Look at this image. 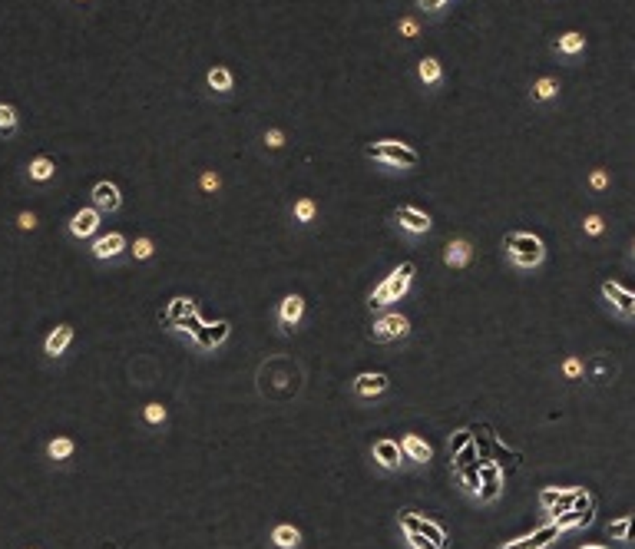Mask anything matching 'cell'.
Returning a JSON list of instances; mask_svg holds the SVG:
<instances>
[{"label":"cell","mask_w":635,"mask_h":549,"mask_svg":"<svg viewBox=\"0 0 635 549\" xmlns=\"http://www.w3.org/2000/svg\"><path fill=\"white\" fill-rule=\"evenodd\" d=\"M553 50H556V53H566V57H576V53H582V50H586V37H582V33H562L560 40H556V44H553Z\"/></svg>","instance_id":"obj_17"},{"label":"cell","mask_w":635,"mask_h":549,"mask_svg":"<svg viewBox=\"0 0 635 549\" xmlns=\"http://www.w3.org/2000/svg\"><path fill=\"white\" fill-rule=\"evenodd\" d=\"M133 255H136V258H149V255H152V242H149V238H139L136 245H133Z\"/></svg>","instance_id":"obj_36"},{"label":"cell","mask_w":635,"mask_h":549,"mask_svg":"<svg viewBox=\"0 0 635 549\" xmlns=\"http://www.w3.org/2000/svg\"><path fill=\"white\" fill-rule=\"evenodd\" d=\"M374 460L380 467L394 470V467H401V460H404V450H401V444H394V440H378L374 444Z\"/></svg>","instance_id":"obj_10"},{"label":"cell","mask_w":635,"mask_h":549,"mask_svg":"<svg viewBox=\"0 0 635 549\" xmlns=\"http://www.w3.org/2000/svg\"><path fill=\"white\" fill-rule=\"evenodd\" d=\"M407 331L410 325L404 314H387V318H380L374 325V341H394V338H404Z\"/></svg>","instance_id":"obj_5"},{"label":"cell","mask_w":635,"mask_h":549,"mask_svg":"<svg viewBox=\"0 0 635 549\" xmlns=\"http://www.w3.org/2000/svg\"><path fill=\"white\" fill-rule=\"evenodd\" d=\"M417 73H421V80H423V83H437V80H440V63H437V60H430V57H427V60H421Z\"/></svg>","instance_id":"obj_27"},{"label":"cell","mask_w":635,"mask_h":549,"mask_svg":"<svg viewBox=\"0 0 635 549\" xmlns=\"http://www.w3.org/2000/svg\"><path fill=\"white\" fill-rule=\"evenodd\" d=\"M354 390H358L361 397H374L380 390H387V377H384V374H361V377L354 381Z\"/></svg>","instance_id":"obj_15"},{"label":"cell","mask_w":635,"mask_h":549,"mask_svg":"<svg viewBox=\"0 0 635 549\" xmlns=\"http://www.w3.org/2000/svg\"><path fill=\"white\" fill-rule=\"evenodd\" d=\"M463 447H470V433H467V431L454 433V437H450V453H460Z\"/></svg>","instance_id":"obj_34"},{"label":"cell","mask_w":635,"mask_h":549,"mask_svg":"<svg viewBox=\"0 0 635 549\" xmlns=\"http://www.w3.org/2000/svg\"><path fill=\"white\" fill-rule=\"evenodd\" d=\"M401 526H404L407 533H423V536H427V539H430V543H434L437 549H443V546H447V533L440 530L437 523L421 520V516H414L410 510H407V513H401Z\"/></svg>","instance_id":"obj_3"},{"label":"cell","mask_w":635,"mask_h":549,"mask_svg":"<svg viewBox=\"0 0 635 549\" xmlns=\"http://www.w3.org/2000/svg\"><path fill=\"white\" fill-rule=\"evenodd\" d=\"M397 222L404 225L407 232H414V235H423V232H430V215H423L421 208H410V206H401L397 212Z\"/></svg>","instance_id":"obj_6"},{"label":"cell","mask_w":635,"mask_h":549,"mask_svg":"<svg viewBox=\"0 0 635 549\" xmlns=\"http://www.w3.org/2000/svg\"><path fill=\"white\" fill-rule=\"evenodd\" d=\"M467 262H470V245L467 242H460V238L450 242V245H447V265H467Z\"/></svg>","instance_id":"obj_23"},{"label":"cell","mask_w":635,"mask_h":549,"mask_svg":"<svg viewBox=\"0 0 635 549\" xmlns=\"http://www.w3.org/2000/svg\"><path fill=\"white\" fill-rule=\"evenodd\" d=\"M185 312H192V301H185V298H176V301H172V308H169V321L176 325V321H179V318H182Z\"/></svg>","instance_id":"obj_30"},{"label":"cell","mask_w":635,"mask_h":549,"mask_svg":"<svg viewBox=\"0 0 635 549\" xmlns=\"http://www.w3.org/2000/svg\"><path fill=\"white\" fill-rule=\"evenodd\" d=\"M272 539H275V546L278 549H298V543H302V533L295 530V526H278L272 533Z\"/></svg>","instance_id":"obj_21"},{"label":"cell","mask_w":635,"mask_h":549,"mask_svg":"<svg viewBox=\"0 0 635 549\" xmlns=\"http://www.w3.org/2000/svg\"><path fill=\"white\" fill-rule=\"evenodd\" d=\"M407 543H410V549H437L423 533H407Z\"/></svg>","instance_id":"obj_33"},{"label":"cell","mask_w":635,"mask_h":549,"mask_svg":"<svg viewBox=\"0 0 635 549\" xmlns=\"http://www.w3.org/2000/svg\"><path fill=\"white\" fill-rule=\"evenodd\" d=\"M14 129H17V113H14V106L0 103V133H14Z\"/></svg>","instance_id":"obj_29"},{"label":"cell","mask_w":635,"mask_h":549,"mask_svg":"<svg viewBox=\"0 0 635 549\" xmlns=\"http://www.w3.org/2000/svg\"><path fill=\"white\" fill-rule=\"evenodd\" d=\"M302 312H304V301H302V298H298V295H288L285 301H282V325H285V327L298 325Z\"/></svg>","instance_id":"obj_19"},{"label":"cell","mask_w":635,"mask_h":549,"mask_svg":"<svg viewBox=\"0 0 635 549\" xmlns=\"http://www.w3.org/2000/svg\"><path fill=\"white\" fill-rule=\"evenodd\" d=\"M579 549H609V546H602V543H589V546H579Z\"/></svg>","instance_id":"obj_45"},{"label":"cell","mask_w":635,"mask_h":549,"mask_svg":"<svg viewBox=\"0 0 635 549\" xmlns=\"http://www.w3.org/2000/svg\"><path fill=\"white\" fill-rule=\"evenodd\" d=\"M582 228H586V232H589V235H602V219H599V215H589V219H586V222H582Z\"/></svg>","instance_id":"obj_35"},{"label":"cell","mask_w":635,"mask_h":549,"mask_svg":"<svg viewBox=\"0 0 635 549\" xmlns=\"http://www.w3.org/2000/svg\"><path fill=\"white\" fill-rule=\"evenodd\" d=\"M295 215H298L302 222H311V219H315V202H311V199H302V202L295 206Z\"/></svg>","instance_id":"obj_31"},{"label":"cell","mask_w":635,"mask_h":549,"mask_svg":"<svg viewBox=\"0 0 635 549\" xmlns=\"http://www.w3.org/2000/svg\"><path fill=\"white\" fill-rule=\"evenodd\" d=\"M70 341H73V327L60 325L53 334H50V338H46V354H50V357H60L63 351H66V344H70Z\"/></svg>","instance_id":"obj_16"},{"label":"cell","mask_w":635,"mask_h":549,"mask_svg":"<svg viewBox=\"0 0 635 549\" xmlns=\"http://www.w3.org/2000/svg\"><path fill=\"white\" fill-rule=\"evenodd\" d=\"M268 146H282V133H268Z\"/></svg>","instance_id":"obj_44"},{"label":"cell","mask_w":635,"mask_h":549,"mask_svg":"<svg viewBox=\"0 0 635 549\" xmlns=\"http://www.w3.org/2000/svg\"><path fill=\"white\" fill-rule=\"evenodd\" d=\"M556 536H560L556 523H549V526H543L540 533L526 536V539H519V543H510V546H503V549H546L553 539H556Z\"/></svg>","instance_id":"obj_9"},{"label":"cell","mask_w":635,"mask_h":549,"mask_svg":"<svg viewBox=\"0 0 635 549\" xmlns=\"http://www.w3.org/2000/svg\"><path fill=\"white\" fill-rule=\"evenodd\" d=\"M506 249H510V255H513V262L519 268H533L543 262V242L536 235H529V232L506 235Z\"/></svg>","instance_id":"obj_1"},{"label":"cell","mask_w":635,"mask_h":549,"mask_svg":"<svg viewBox=\"0 0 635 549\" xmlns=\"http://www.w3.org/2000/svg\"><path fill=\"white\" fill-rule=\"evenodd\" d=\"M196 338H199L202 348H215V344H222L228 338V325L226 321H219V325H212V327H202Z\"/></svg>","instance_id":"obj_20"},{"label":"cell","mask_w":635,"mask_h":549,"mask_svg":"<svg viewBox=\"0 0 635 549\" xmlns=\"http://www.w3.org/2000/svg\"><path fill=\"white\" fill-rule=\"evenodd\" d=\"M93 206H96V212H113V208H120V189H116L113 182L93 186Z\"/></svg>","instance_id":"obj_7"},{"label":"cell","mask_w":635,"mask_h":549,"mask_svg":"<svg viewBox=\"0 0 635 549\" xmlns=\"http://www.w3.org/2000/svg\"><path fill=\"white\" fill-rule=\"evenodd\" d=\"M96 225H100V212L96 208H83V212H76L73 222H70V232H73L76 238H86L96 232Z\"/></svg>","instance_id":"obj_11"},{"label":"cell","mask_w":635,"mask_h":549,"mask_svg":"<svg viewBox=\"0 0 635 549\" xmlns=\"http://www.w3.org/2000/svg\"><path fill=\"white\" fill-rule=\"evenodd\" d=\"M122 245H126V242H122V235H116V232H113V235H103L96 245H93V255H96V258H116V255L122 252Z\"/></svg>","instance_id":"obj_18"},{"label":"cell","mask_w":635,"mask_h":549,"mask_svg":"<svg viewBox=\"0 0 635 549\" xmlns=\"http://www.w3.org/2000/svg\"><path fill=\"white\" fill-rule=\"evenodd\" d=\"M556 93H560V83H556L553 76H543V80L533 87V100H540V103H543V100H553Z\"/></svg>","instance_id":"obj_24"},{"label":"cell","mask_w":635,"mask_h":549,"mask_svg":"<svg viewBox=\"0 0 635 549\" xmlns=\"http://www.w3.org/2000/svg\"><path fill=\"white\" fill-rule=\"evenodd\" d=\"M50 176H53V163H50L46 156L33 159V163H30V179H37V182H46Z\"/></svg>","instance_id":"obj_26"},{"label":"cell","mask_w":635,"mask_h":549,"mask_svg":"<svg viewBox=\"0 0 635 549\" xmlns=\"http://www.w3.org/2000/svg\"><path fill=\"white\" fill-rule=\"evenodd\" d=\"M460 483H463L470 493H480V460L460 467Z\"/></svg>","instance_id":"obj_22"},{"label":"cell","mask_w":635,"mask_h":549,"mask_svg":"<svg viewBox=\"0 0 635 549\" xmlns=\"http://www.w3.org/2000/svg\"><path fill=\"white\" fill-rule=\"evenodd\" d=\"M367 156H371V159H384V163H391V165H417L421 163L417 149H410L407 143H374V146H367Z\"/></svg>","instance_id":"obj_2"},{"label":"cell","mask_w":635,"mask_h":549,"mask_svg":"<svg viewBox=\"0 0 635 549\" xmlns=\"http://www.w3.org/2000/svg\"><path fill=\"white\" fill-rule=\"evenodd\" d=\"M576 496H579V490H543V496H540V503L546 506V510H553V513H566V510H573Z\"/></svg>","instance_id":"obj_8"},{"label":"cell","mask_w":635,"mask_h":549,"mask_svg":"<svg viewBox=\"0 0 635 549\" xmlns=\"http://www.w3.org/2000/svg\"><path fill=\"white\" fill-rule=\"evenodd\" d=\"M209 87L219 89V93H228V89H232V73H228L226 66H215L209 73Z\"/></svg>","instance_id":"obj_25"},{"label":"cell","mask_w":635,"mask_h":549,"mask_svg":"<svg viewBox=\"0 0 635 549\" xmlns=\"http://www.w3.org/2000/svg\"><path fill=\"white\" fill-rule=\"evenodd\" d=\"M605 182H609V179H605V172H592V186H596V189H602Z\"/></svg>","instance_id":"obj_42"},{"label":"cell","mask_w":635,"mask_h":549,"mask_svg":"<svg viewBox=\"0 0 635 549\" xmlns=\"http://www.w3.org/2000/svg\"><path fill=\"white\" fill-rule=\"evenodd\" d=\"M625 523H629V516H622V520L609 523V536H616V539H622V536H625Z\"/></svg>","instance_id":"obj_38"},{"label":"cell","mask_w":635,"mask_h":549,"mask_svg":"<svg viewBox=\"0 0 635 549\" xmlns=\"http://www.w3.org/2000/svg\"><path fill=\"white\" fill-rule=\"evenodd\" d=\"M421 3V10H437V7H443L447 0H417Z\"/></svg>","instance_id":"obj_41"},{"label":"cell","mask_w":635,"mask_h":549,"mask_svg":"<svg viewBox=\"0 0 635 549\" xmlns=\"http://www.w3.org/2000/svg\"><path fill=\"white\" fill-rule=\"evenodd\" d=\"M146 420H149V424H159V420H166V411H163L159 404H149V407H146Z\"/></svg>","instance_id":"obj_37"},{"label":"cell","mask_w":635,"mask_h":549,"mask_svg":"<svg viewBox=\"0 0 635 549\" xmlns=\"http://www.w3.org/2000/svg\"><path fill=\"white\" fill-rule=\"evenodd\" d=\"M401 450H404V457L414 463H427L430 460V444H423L421 437H414V433H407L404 440H401Z\"/></svg>","instance_id":"obj_13"},{"label":"cell","mask_w":635,"mask_h":549,"mask_svg":"<svg viewBox=\"0 0 635 549\" xmlns=\"http://www.w3.org/2000/svg\"><path fill=\"white\" fill-rule=\"evenodd\" d=\"M625 543H635V513L629 516V523H625V536H622Z\"/></svg>","instance_id":"obj_39"},{"label":"cell","mask_w":635,"mask_h":549,"mask_svg":"<svg viewBox=\"0 0 635 549\" xmlns=\"http://www.w3.org/2000/svg\"><path fill=\"white\" fill-rule=\"evenodd\" d=\"M562 374L576 381V377L582 374V361H579V357H566V361H562Z\"/></svg>","instance_id":"obj_32"},{"label":"cell","mask_w":635,"mask_h":549,"mask_svg":"<svg viewBox=\"0 0 635 549\" xmlns=\"http://www.w3.org/2000/svg\"><path fill=\"white\" fill-rule=\"evenodd\" d=\"M480 474H484V490H480V500L490 503V500H497L499 496V487H503V480H499V470L493 463H480Z\"/></svg>","instance_id":"obj_12"},{"label":"cell","mask_w":635,"mask_h":549,"mask_svg":"<svg viewBox=\"0 0 635 549\" xmlns=\"http://www.w3.org/2000/svg\"><path fill=\"white\" fill-rule=\"evenodd\" d=\"M46 450H50V457H53V460H66V457L73 453V440L60 437V440H53V444L46 447Z\"/></svg>","instance_id":"obj_28"},{"label":"cell","mask_w":635,"mask_h":549,"mask_svg":"<svg viewBox=\"0 0 635 549\" xmlns=\"http://www.w3.org/2000/svg\"><path fill=\"white\" fill-rule=\"evenodd\" d=\"M202 186H205V189H215V186H219V176H212L209 172V176L202 179Z\"/></svg>","instance_id":"obj_43"},{"label":"cell","mask_w":635,"mask_h":549,"mask_svg":"<svg viewBox=\"0 0 635 549\" xmlns=\"http://www.w3.org/2000/svg\"><path fill=\"white\" fill-rule=\"evenodd\" d=\"M17 222H20V228H33V225H37V219H33V212H24Z\"/></svg>","instance_id":"obj_40"},{"label":"cell","mask_w":635,"mask_h":549,"mask_svg":"<svg viewBox=\"0 0 635 549\" xmlns=\"http://www.w3.org/2000/svg\"><path fill=\"white\" fill-rule=\"evenodd\" d=\"M410 275H414V265L407 262V265H401V268H397V271L391 275V278L384 282V288H387V295H391V301H394V298H401L404 291H407Z\"/></svg>","instance_id":"obj_14"},{"label":"cell","mask_w":635,"mask_h":549,"mask_svg":"<svg viewBox=\"0 0 635 549\" xmlns=\"http://www.w3.org/2000/svg\"><path fill=\"white\" fill-rule=\"evenodd\" d=\"M602 295L609 298V305H612L622 318H635V295L632 291H625V288L616 285V282H602Z\"/></svg>","instance_id":"obj_4"},{"label":"cell","mask_w":635,"mask_h":549,"mask_svg":"<svg viewBox=\"0 0 635 549\" xmlns=\"http://www.w3.org/2000/svg\"><path fill=\"white\" fill-rule=\"evenodd\" d=\"M109 549H116V546H109Z\"/></svg>","instance_id":"obj_46"}]
</instances>
